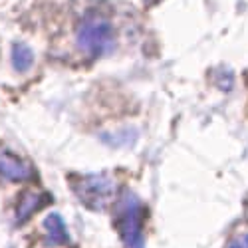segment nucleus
Segmentation results:
<instances>
[{
	"label": "nucleus",
	"mask_w": 248,
	"mask_h": 248,
	"mask_svg": "<svg viewBox=\"0 0 248 248\" xmlns=\"http://www.w3.org/2000/svg\"><path fill=\"white\" fill-rule=\"evenodd\" d=\"M78 46L90 58L108 56L115 48V34L111 24L99 14H88L78 26Z\"/></svg>",
	"instance_id": "nucleus-1"
},
{
	"label": "nucleus",
	"mask_w": 248,
	"mask_h": 248,
	"mask_svg": "<svg viewBox=\"0 0 248 248\" xmlns=\"http://www.w3.org/2000/svg\"><path fill=\"white\" fill-rule=\"evenodd\" d=\"M143 206L139 199L125 191L117 202V231L129 248H143Z\"/></svg>",
	"instance_id": "nucleus-2"
},
{
	"label": "nucleus",
	"mask_w": 248,
	"mask_h": 248,
	"mask_svg": "<svg viewBox=\"0 0 248 248\" xmlns=\"http://www.w3.org/2000/svg\"><path fill=\"white\" fill-rule=\"evenodd\" d=\"M74 191L92 209H101L113 195V183L106 175H86L74 181Z\"/></svg>",
	"instance_id": "nucleus-3"
},
{
	"label": "nucleus",
	"mask_w": 248,
	"mask_h": 248,
	"mask_svg": "<svg viewBox=\"0 0 248 248\" xmlns=\"http://www.w3.org/2000/svg\"><path fill=\"white\" fill-rule=\"evenodd\" d=\"M0 177H4L8 181H28L34 177V171L30 165H26L16 155L0 151Z\"/></svg>",
	"instance_id": "nucleus-4"
},
{
	"label": "nucleus",
	"mask_w": 248,
	"mask_h": 248,
	"mask_svg": "<svg viewBox=\"0 0 248 248\" xmlns=\"http://www.w3.org/2000/svg\"><path fill=\"white\" fill-rule=\"evenodd\" d=\"M34 64V52L26 44H14L12 46V66L16 72L24 74Z\"/></svg>",
	"instance_id": "nucleus-5"
},
{
	"label": "nucleus",
	"mask_w": 248,
	"mask_h": 248,
	"mask_svg": "<svg viewBox=\"0 0 248 248\" xmlns=\"http://www.w3.org/2000/svg\"><path fill=\"white\" fill-rule=\"evenodd\" d=\"M42 199H44L42 195H36V193L24 195L22 202H20V209H18V220L22 222L26 217H30V213H34L38 206H40V201H42Z\"/></svg>",
	"instance_id": "nucleus-6"
},
{
	"label": "nucleus",
	"mask_w": 248,
	"mask_h": 248,
	"mask_svg": "<svg viewBox=\"0 0 248 248\" xmlns=\"http://www.w3.org/2000/svg\"><path fill=\"white\" fill-rule=\"evenodd\" d=\"M46 226H48V231H50L54 242H60V244H62V242H66V240H68V234H66V229H64V222H62L60 217H56V215L48 217Z\"/></svg>",
	"instance_id": "nucleus-7"
},
{
	"label": "nucleus",
	"mask_w": 248,
	"mask_h": 248,
	"mask_svg": "<svg viewBox=\"0 0 248 248\" xmlns=\"http://www.w3.org/2000/svg\"><path fill=\"white\" fill-rule=\"evenodd\" d=\"M226 248H248V234H242V236L234 238Z\"/></svg>",
	"instance_id": "nucleus-8"
}]
</instances>
